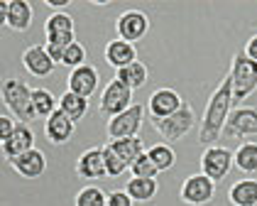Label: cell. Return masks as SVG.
I'll list each match as a JSON object with an SVG mask.
<instances>
[{
  "label": "cell",
  "instance_id": "obj_18",
  "mask_svg": "<svg viewBox=\"0 0 257 206\" xmlns=\"http://www.w3.org/2000/svg\"><path fill=\"white\" fill-rule=\"evenodd\" d=\"M22 66L32 74V76H49L52 71H54V62H52V57L47 54V49H44V44H32V47H27L25 52H22Z\"/></svg>",
  "mask_w": 257,
  "mask_h": 206
},
{
  "label": "cell",
  "instance_id": "obj_24",
  "mask_svg": "<svg viewBox=\"0 0 257 206\" xmlns=\"http://www.w3.org/2000/svg\"><path fill=\"white\" fill-rule=\"evenodd\" d=\"M115 79H120L127 88L135 91V88H140V86L147 83V79H150V69L138 59V62H133V64H127V66H122V69H118V71H115Z\"/></svg>",
  "mask_w": 257,
  "mask_h": 206
},
{
  "label": "cell",
  "instance_id": "obj_9",
  "mask_svg": "<svg viewBox=\"0 0 257 206\" xmlns=\"http://www.w3.org/2000/svg\"><path fill=\"white\" fill-rule=\"evenodd\" d=\"M233 169V152L228 147H206L201 155V172L213 179V182H223L228 177V172Z\"/></svg>",
  "mask_w": 257,
  "mask_h": 206
},
{
  "label": "cell",
  "instance_id": "obj_1",
  "mask_svg": "<svg viewBox=\"0 0 257 206\" xmlns=\"http://www.w3.org/2000/svg\"><path fill=\"white\" fill-rule=\"evenodd\" d=\"M233 111V81L230 74L218 83V88L211 93L208 106L203 111V118L198 125V143L201 145H213L223 135V128L228 123V116Z\"/></svg>",
  "mask_w": 257,
  "mask_h": 206
},
{
  "label": "cell",
  "instance_id": "obj_28",
  "mask_svg": "<svg viewBox=\"0 0 257 206\" xmlns=\"http://www.w3.org/2000/svg\"><path fill=\"white\" fill-rule=\"evenodd\" d=\"M32 103H35V111H37L40 118H49L59 108V103H57L54 93L49 88H35L32 91Z\"/></svg>",
  "mask_w": 257,
  "mask_h": 206
},
{
  "label": "cell",
  "instance_id": "obj_29",
  "mask_svg": "<svg viewBox=\"0 0 257 206\" xmlns=\"http://www.w3.org/2000/svg\"><path fill=\"white\" fill-rule=\"evenodd\" d=\"M76 206H108V194L100 186H83L76 194Z\"/></svg>",
  "mask_w": 257,
  "mask_h": 206
},
{
  "label": "cell",
  "instance_id": "obj_17",
  "mask_svg": "<svg viewBox=\"0 0 257 206\" xmlns=\"http://www.w3.org/2000/svg\"><path fill=\"white\" fill-rule=\"evenodd\" d=\"M74 121L71 118H66L64 113H61V108H57L49 118H47V123H44V138L49 140L52 145H66L71 140V135H74Z\"/></svg>",
  "mask_w": 257,
  "mask_h": 206
},
{
  "label": "cell",
  "instance_id": "obj_2",
  "mask_svg": "<svg viewBox=\"0 0 257 206\" xmlns=\"http://www.w3.org/2000/svg\"><path fill=\"white\" fill-rule=\"evenodd\" d=\"M32 91L25 81L20 79H5L3 81V88H0V96H3V106L20 121V123L30 125L35 123L40 116L35 111V103H32Z\"/></svg>",
  "mask_w": 257,
  "mask_h": 206
},
{
  "label": "cell",
  "instance_id": "obj_20",
  "mask_svg": "<svg viewBox=\"0 0 257 206\" xmlns=\"http://www.w3.org/2000/svg\"><path fill=\"white\" fill-rule=\"evenodd\" d=\"M32 25V5L27 0H10V13L5 27L13 32H27Z\"/></svg>",
  "mask_w": 257,
  "mask_h": 206
},
{
  "label": "cell",
  "instance_id": "obj_33",
  "mask_svg": "<svg viewBox=\"0 0 257 206\" xmlns=\"http://www.w3.org/2000/svg\"><path fill=\"white\" fill-rule=\"evenodd\" d=\"M135 204V201H133V196H130V194H127V191H125V189H122V191H110V194H108V206H133Z\"/></svg>",
  "mask_w": 257,
  "mask_h": 206
},
{
  "label": "cell",
  "instance_id": "obj_4",
  "mask_svg": "<svg viewBox=\"0 0 257 206\" xmlns=\"http://www.w3.org/2000/svg\"><path fill=\"white\" fill-rule=\"evenodd\" d=\"M152 125L162 135L164 143H179L181 138H186L196 128V113H194L191 103L184 101V106L177 113H172L169 118H162V121H152Z\"/></svg>",
  "mask_w": 257,
  "mask_h": 206
},
{
  "label": "cell",
  "instance_id": "obj_37",
  "mask_svg": "<svg viewBox=\"0 0 257 206\" xmlns=\"http://www.w3.org/2000/svg\"><path fill=\"white\" fill-rule=\"evenodd\" d=\"M8 13H10V0H0V25L8 22Z\"/></svg>",
  "mask_w": 257,
  "mask_h": 206
},
{
  "label": "cell",
  "instance_id": "obj_21",
  "mask_svg": "<svg viewBox=\"0 0 257 206\" xmlns=\"http://www.w3.org/2000/svg\"><path fill=\"white\" fill-rule=\"evenodd\" d=\"M228 201L233 206H257V179L247 177L228 189Z\"/></svg>",
  "mask_w": 257,
  "mask_h": 206
},
{
  "label": "cell",
  "instance_id": "obj_5",
  "mask_svg": "<svg viewBox=\"0 0 257 206\" xmlns=\"http://www.w3.org/2000/svg\"><path fill=\"white\" fill-rule=\"evenodd\" d=\"M213 196H216V182L208 179L203 172L186 177L184 184H181V189H179V199H181L184 204H191V206L211 204Z\"/></svg>",
  "mask_w": 257,
  "mask_h": 206
},
{
  "label": "cell",
  "instance_id": "obj_30",
  "mask_svg": "<svg viewBox=\"0 0 257 206\" xmlns=\"http://www.w3.org/2000/svg\"><path fill=\"white\" fill-rule=\"evenodd\" d=\"M64 66H69L71 71L74 69H79L86 64V47L81 44V42H74V44H69L66 49H64V59H61Z\"/></svg>",
  "mask_w": 257,
  "mask_h": 206
},
{
  "label": "cell",
  "instance_id": "obj_15",
  "mask_svg": "<svg viewBox=\"0 0 257 206\" xmlns=\"http://www.w3.org/2000/svg\"><path fill=\"white\" fill-rule=\"evenodd\" d=\"M66 86L71 93H79L83 98H91L98 88V69L91 64H83L79 69H74L66 79Z\"/></svg>",
  "mask_w": 257,
  "mask_h": 206
},
{
  "label": "cell",
  "instance_id": "obj_3",
  "mask_svg": "<svg viewBox=\"0 0 257 206\" xmlns=\"http://www.w3.org/2000/svg\"><path fill=\"white\" fill-rule=\"evenodd\" d=\"M228 74L233 81V108H237L247 96L257 91V62L245 57V52H235Z\"/></svg>",
  "mask_w": 257,
  "mask_h": 206
},
{
  "label": "cell",
  "instance_id": "obj_13",
  "mask_svg": "<svg viewBox=\"0 0 257 206\" xmlns=\"http://www.w3.org/2000/svg\"><path fill=\"white\" fill-rule=\"evenodd\" d=\"M76 174L86 182H96L108 177V169H105V155H103V147H88L76 162Z\"/></svg>",
  "mask_w": 257,
  "mask_h": 206
},
{
  "label": "cell",
  "instance_id": "obj_25",
  "mask_svg": "<svg viewBox=\"0 0 257 206\" xmlns=\"http://www.w3.org/2000/svg\"><path fill=\"white\" fill-rule=\"evenodd\" d=\"M125 191L133 196V201H152L157 196L159 184L157 179H142V177H133L127 184H125Z\"/></svg>",
  "mask_w": 257,
  "mask_h": 206
},
{
  "label": "cell",
  "instance_id": "obj_27",
  "mask_svg": "<svg viewBox=\"0 0 257 206\" xmlns=\"http://www.w3.org/2000/svg\"><path fill=\"white\" fill-rule=\"evenodd\" d=\"M147 157L155 162L159 172H167V169H172L174 162H177V155H174V150H172V145L169 143H157L152 145L150 150H147Z\"/></svg>",
  "mask_w": 257,
  "mask_h": 206
},
{
  "label": "cell",
  "instance_id": "obj_39",
  "mask_svg": "<svg viewBox=\"0 0 257 206\" xmlns=\"http://www.w3.org/2000/svg\"><path fill=\"white\" fill-rule=\"evenodd\" d=\"M93 5H96V8H105V5H108V0H93Z\"/></svg>",
  "mask_w": 257,
  "mask_h": 206
},
{
  "label": "cell",
  "instance_id": "obj_23",
  "mask_svg": "<svg viewBox=\"0 0 257 206\" xmlns=\"http://www.w3.org/2000/svg\"><path fill=\"white\" fill-rule=\"evenodd\" d=\"M59 108H61V113H64L66 118H71L74 123H79V121L86 118V113H88V98H83V96H79V93L66 91V93H61Z\"/></svg>",
  "mask_w": 257,
  "mask_h": 206
},
{
  "label": "cell",
  "instance_id": "obj_34",
  "mask_svg": "<svg viewBox=\"0 0 257 206\" xmlns=\"http://www.w3.org/2000/svg\"><path fill=\"white\" fill-rule=\"evenodd\" d=\"M15 128H18V123H15L13 116H0V140L10 138L15 133Z\"/></svg>",
  "mask_w": 257,
  "mask_h": 206
},
{
  "label": "cell",
  "instance_id": "obj_7",
  "mask_svg": "<svg viewBox=\"0 0 257 206\" xmlns=\"http://www.w3.org/2000/svg\"><path fill=\"white\" fill-rule=\"evenodd\" d=\"M133 88H127L120 79H110L103 88V96H100V113H105L108 118L118 116L122 111H127L133 106Z\"/></svg>",
  "mask_w": 257,
  "mask_h": 206
},
{
  "label": "cell",
  "instance_id": "obj_11",
  "mask_svg": "<svg viewBox=\"0 0 257 206\" xmlns=\"http://www.w3.org/2000/svg\"><path fill=\"white\" fill-rule=\"evenodd\" d=\"M44 37L47 44H57V47H69L74 44V18L66 15V13H54L49 15L44 22Z\"/></svg>",
  "mask_w": 257,
  "mask_h": 206
},
{
  "label": "cell",
  "instance_id": "obj_14",
  "mask_svg": "<svg viewBox=\"0 0 257 206\" xmlns=\"http://www.w3.org/2000/svg\"><path fill=\"white\" fill-rule=\"evenodd\" d=\"M32 147H35V133L30 130V125H25V123H18L15 133H13L10 138L0 140L3 157H5L8 162H13L15 157H20L22 152H27V150H32Z\"/></svg>",
  "mask_w": 257,
  "mask_h": 206
},
{
  "label": "cell",
  "instance_id": "obj_16",
  "mask_svg": "<svg viewBox=\"0 0 257 206\" xmlns=\"http://www.w3.org/2000/svg\"><path fill=\"white\" fill-rule=\"evenodd\" d=\"M10 167L25 177V179H37L44 174V169H47V157H44V152L37 150V147H32V150H27V152H22L20 157H15Z\"/></svg>",
  "mask_w": 257,
  "mask_h": 206
},
{
  "label": "cell",
  "instance_id": "obj_19",
  "mask_svg": "<svg viewBox=\"0 0 257 206\" xmlns=\"http://www.w3.org/2000/svg\"><path fill=\"white\" fill-rule=\"evenodd\" d=\"M105 62L118 71V69L127 66V64L138 62V49H135V44H130V42L110 40L105 44Z\"/></svg>",
  "mask_w": 257,
  "mask_h": 206
},
{
  "label": "cell",
  "instance_id": "obj_31",
  "mask_svg": "<svg viewBox=\"0 0 257 206\" xmlns=\"http://www.w3.org/2000/svg\"><path fill=\"white\" fill-rule=\"evenodd\" d=\"M130 172H133V177H142V179H157V174H159L155 162L147 157V152H142L138 160L130 165Z\"/></svg>",
  "mask_w": 257,
  "mask_h": 206
},
{
  "label": "cell",
  "instance_id": "obj_22",
  "mask_svg": "<svg viewBox=\"0 0 257 206\" xmlns=\"http://www.w3.org/2000/svg\"><path fill=\"white\" fill-rule=\"evenodd\" d=\"M108 147L118 155L122 162H127V167L133 165L135 160H138L142 152H147L145 150V145H142V138H120V140H110L108 143Z\"/></svg>",
  "mask_w": 257,
  "mask_h": 206
},
{
  "label": "cell",
  "instance_id": "obj_32",
  "mask_svg": "<svg viewBox=\"0 0 257 206\" xmlns=\"http://www.w3.org/2000/svg\"><path fill=\"white\" fill-rule=\"evenodd\" d=\"M103 155H105V169H108V177H120V174H125V172L130 169L127 162H122L108 145H103Z\"/></svg>",
  "mask_w": 257,
  "mask_h": 206
},
{
  "label": "cell",
  "instance_id": "obj_36",
  "mask_svg": "<svg viewBox=\"0 0 257 206\" xmlns=\"http://www.w3.org/2000/svg\"><path fill=\"white\" fill-rule=\"evenodd\" d=\"M245 57H250L252 62H257V35H252L250 40H247V44H245Z\"/></svg>",
  "mask_w": 257,
  "mask_h": 206
},
{
  "label": "cell",
  "instance_id": "obj_26",
  "mask_svg": "<svg viewBox=\"0 0 257 206\" xmlns=\"http://www.w3.org/2000/svg\"><path fill=\"white\" fill-rule=\"evenodd\" d=\"M233 165L245 172V174H255L257 172V143H242L233 152Z\"/></svg>",
  "mask_w": 257,
  "mask_h": 206
},
{
  "label": "cell",
  "instance_id": "obj_35",
  "mask_svg": "<svg viewBox=\"0 0 257 206\" xmlns=\"http://www.w3.org/2000/svg\"><path fill=\"white\" fill-rule=\"evenodd\" d=\"M44 49H47V54L52 57V62H54V64H61V59H64V47H57V44H47V42H44Z\"/></svg>",
  "mask_w": 257,
  "mask_h": 206
},
{
  "label": "cell",
  "instance_id": "obj_8",
  "mask_svg": "<svg viewBox=\"0 0 257 206\" xmlns=\"http://www.w3.org/2000/svg\"><path fill=\"white\" fill-rule=\"evenodd\" d=\"M223 138H257V108L237 106L230 111L228 123L223 128Z\"/></svg>",
  "mask_w": 257,
  "mask_h": 206
},
{
  "label": "cell",
  "instance_id": "obj_12",
  "mask_svg": "<svg viewBox=\"0 0 257 206\" xmlns=\"http://www.w3.org/2000/svg\"><path fill=\"white\" fill-rule=\"evenodd\" d=\"M181 106L184 101L174 88H157L147 101V111H150L152 121H162V118H169L172 113H177Z\"/></svg>",
  "mask_w": 257,
  "mask_h": 206
},
{
  "label": "cell",
  "instance_id": "obj_10",
  "mask_svg": "<svg viewBox=\"0 0 257 206\" xmlns=\"http://www.w3.org/2000/svg\"><path fill=\"white\" fill-rule=\"evenodd\" d=\"M115 30H118V40L135 44L150 32V18L142 10H125L115 20Z\"/></svg>",
  "mask_w": 257,
  "mask_h": 206
},
{
  "label": "cell",
  "instance_id": "obj_6",
  "mask_svg": "<svg viewBox=\"0 0 257 206\" xmlns=\"http://www.w3.org/2000/svg\"><path fill=\"white\" fill-rule=\"evenodd\" d=\"M142 118H145V106H142V103H133L127 111L113 116V118L108 121V135H110V140L138 138L140 128H142Z\"/></svg>",
  "mask_w": 257,
  "mask_h": 206
},
{
  "label": "cell",
  "instance_id": "obj_38",
  "mask_svg": "<svg viewBox=\"0 0 257 206\" xmlns=\"http://www.w3.org/2000/svg\"><path fill=\"white\" fill-rule=\"evenodd\" d=\"M47 5H49V8H57V10L61 13V8H66L69 0H47Z\"/></svg>",
  "mask_w": 257,
  "mask_h": 206
}]
</instances>
